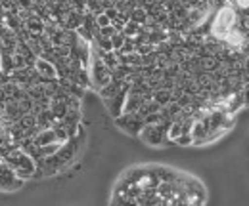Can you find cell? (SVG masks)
I'll return each instance as SVG.
<instances>
[{
	"instance_id": "obj_1",
	"label": "cell",
	"mask_w": 249,
	"mask_h": 206,
	"mask_svg": "<svg viewBox=\"0 0 249 206\" xmlns=\"http://www.w3.org/2000/svg\"><path fill=\"white\" fill-rule=\"evenodd\" d=\"M4 162H6L8 166H12L14 172L21 177V179H25V181L31 179L33 174H35V170H36L35 158H33L29 153H25L21 147L14 149V151L4 158Z\"/></svg>"
},
{
	"instance_id": "obj_2",
	"label": "cell",
	"mask_w": 249,
	"mask_h": 206,
	"mask_svg": "<svg viewBox=\"0 0 249 206\" xmlns=\"http://www.w3.org/2000/svg\"><path fill=\"white\" fill-rule=\"evenodd\" d=\"M89 71H90V80H92V84L96 86V88L106 86V84L111 82V79H113V71H111L102 59L98 58L96 54H92Z\"/></svg>"
},
{
	"instance_id": "obj_3",
	"label": "cell",
	"mask_w": 249,
	"mask_h": 206,
	"mask_svg": "<svg viewBox=\"0 0 249 206\" xmlns=\"http://www.w3.org/2000/svg\"><path fill=\"white\" fill-rule=\"evenodd\" d=\"M25 179L18 176L12 166H8L4 160L0 162V191H18L21 189Z\"/></svg>"
},
{
	"instance_id": "obj_4",
	"label": "cell",
	"mask_w": 249,
	"mask_h": 206,
	"mask_svg": "<svg viewBox=\"0 0 249 206\" xmlns=\"http://www.w3.org/2000/svg\"><path fill=\"white\" fill-rule=\"evenodd\" d=\"M35 71L44 79V80H54V79H60V73H58V67L56 63L48 61L46 58L38 56L35 61Z\"/></svg>"
},
{
	"instance_id": "obj_5",
	"label": "cell",
	"mask_w": 249,
	"mask_h": 206,
	"mask_svg": "<svg viewBox=\"0 0 249 206\" xmlns=\"http://www.w3.org/2000/svg\"><path fill=\"white\" fill-rule=\"evenodd\" d=\"M23 25H25V29L29 31V32H33V34H42V32L46 31V23H44V19H42V17H38L36 14H35L33 17H29Z\"/></svg>"
},
{
	"instance_id": "obj_6",
	"label": "cell",
	"mask_w": 249,
	"mask_h": 206,
	"mask_svg": "<svg viewBox=\"0 0 249 206\" xmlns=\"http://www.w3.org/2000/svg\"><path fill=\"white\" fill-rule=\"evenodd\" d=\"M124 42H126V34H124L123 31H119V32H115L113 36H111V44H113V50H121L124 46Z\"/></svg>"
},
{
	"instance_id": "obj_7",
	"label": "cell",
	"mask_w": 249,
	"mask_h": 206,
	"mask_svg": "<svg viewBox=\"0 0 249 206\" xmlns=\"http://www.w3.org/2000/svg\"><path fill=\"white\" fill-rule=\"evenodd\" d=\"M96 25H98V29L107 27V25H111V17L106 12H100V14H96Z\"/></svg>"
},
{
	"instance_id": "obj_8",
	"label": "cell",
	"mask_w": 249,
	"mask_h": 206,
	"mask_svg": "<svg viewBox=\"0 0 249 206\" xmlns=\"http://www.w3.org/2000/svg\"><path fill=\"white\" fill-rule=\"evenodd\" d=\"M175 143H177V145H194V136H192V132L180 134V136L175 140Z\"/></svg>"
}]
</instances>
